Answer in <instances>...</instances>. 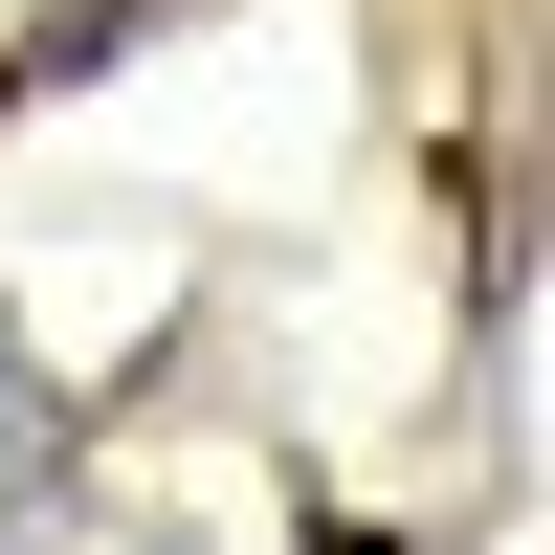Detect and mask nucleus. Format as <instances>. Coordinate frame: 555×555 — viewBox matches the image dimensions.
I'll list each match as a JSON object with an SVG mask.
<instances>
[{"label": "nucleus", "instance_id": "nucleus-1", "mask_svg": "<svg viewBox=\"0 0 555 555\" xmlns=\"http://www.w3.org/2000/svg\"><path fill=\"white\" fill-rule=\"evenodd\" d=\"M23 489H44V378L0 356V512H23Z\"/></svg>", "mask_w": 555, "mask_h": 555}]
</instances>
